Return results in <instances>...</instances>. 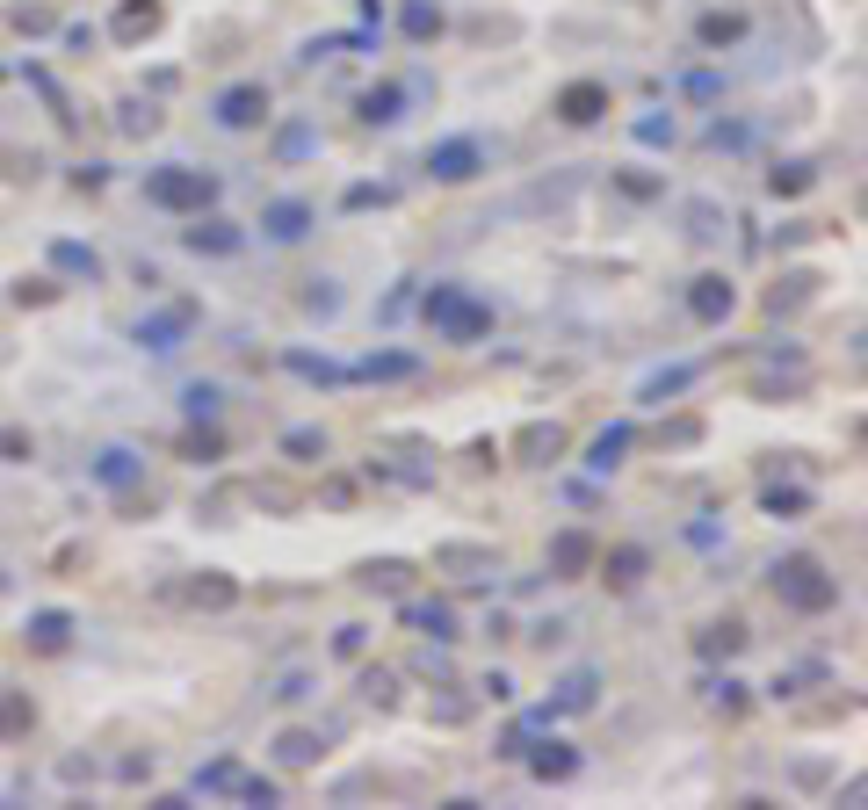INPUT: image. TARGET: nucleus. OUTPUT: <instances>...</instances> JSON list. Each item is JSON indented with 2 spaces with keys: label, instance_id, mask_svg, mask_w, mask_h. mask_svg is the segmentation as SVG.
I'll use <instances>...</instances> for the list:
<instances>
[{
  "label": "nucleus",
  "instance_id": "obj_1",
  "mask_svg": "<svg viewBox=\"0 0 868 810\" xmlns=\"http://www.w3.org/2000/svg\"><path fill=\"white\" fill-rule=\"evenodd\" d=\"M774 594H782L789 608H803V615H818V608L840 601V586H832V572L818 565V557H782V565H774Z\"/></svg>",
  "mask_w": 868,
  "mask_h": 810
},
{
  "label": "nucleus",
  "instance_id": "obj_2",
  "mask_svg": "<svg viewBox=\"0 0 868 810\" xmlns=\"http://www.w3.org/2000/svg\"><path fill=\"white\" fill-rule=\"evenodd\" d=\"M145 196L160 203V210H203L210 196H217V181L203 174V167H160L145 181Z\"/></svg>",
  "mask_w": 868,
  "mask_h": 810
},
{
  "label": "nucleus",
  "instance_id": "obj_3",
  "mask_svg": "<svg viewBox=\"0 0 868 810\" xmlns=\"http://www.w3.org/2000/svg\"><path fill=\"white\" fill-rule=\"evenodd\" d=\"M427 319L442 326L449 340H478V333L492 326V311H485V304H471L463 290H434V297H427Z\"/></svg>",
  "mask_w": 868,
  "mask_h": 810
},
{
  "label": "nucleus",
  "instance_id": "obj_4",
  "mask_svg": "<svg viewBox=\"0 0 868 810\" xmlns=\"http://www.w3.org/2000/svg\"><path fill=\"white\" fill-rule=\"evenodd\" d=\"M586 565H594V536H586V528H565V536L550 543V572L557 579H579Z\"/></svg>",
  "mask_w": 868,
  "mask_h": 810
},
{
  "label": "nucleus",
  "instance_id": "obj_5",
  "mask_svg": "<svg viewBox=\"0 0 868 810\" xmlns=\"http://www.w3.org/2000/svg\"><path fill=\"white\" fill-rule=\"evenodd\" d=\"M601 109H608V87L601 80H572L565 95H557V116H565V123H594Z\"/></svg>",
  "mask_w": 868,
  "mask_h": 810
},
{
  "label": "nucleus",
  "instance_id": "obj_6",
  "mask_svg": "<svg viewBox=\"0 0 868 810\" xmlns=\"http://www.w3.org/2000/svg\"><path fill=\"white\" fill-rule=\"evenodd\" d=\"M427 167L442 174V181H471V174H478V145H471V138H456V145H434V152H427Z\"/></svg>",
  "mask_w": 868,
  "mask_h": 810
},
{
  "label": "nucleus",
  "instance_id": "obj_7",
  "mask_svg": "<svg viewBox=\"0 0 868 810\" xmlns=\"http://www.w3.org/2000/svg\"><path fill=\"white\" fill-rule=\"evenodd\" d=\"M268 116V95L261 87H232L225 102H217V123H232V131H246V123H261Z\"/></svg>",
  "mask_w": 868,
  "mask_h": 810
},
{
  "label": "nucleus",
  "instance_id": "obj_8",
  "mask_svg": "<svg viewBox=\"0 0 868 810\" xmlns=\"http://www.w3.org/2000/svg\"><path fill=\"white\" fill-rule=\"evenodd\" d=\"M152 29H160V0H123L116 37H123V44H138V37H152Z\"/></svg>",
  "mask_w": 868,
  "mask_h": 810
},
{
  "label": "nucleus",
  "instance_id": "obj_9",
  "mask_svg": "<svg viewBox=\"0 0 868 810\" xmlns=\"http://www.w3.org/2000/svg\"><path fill=\"white\" fill-rule=\"evenodd\" d=\"M29 724H37V702L0 688V738H29Z\"/></svg>",
  "mask_w": 868,
  "mask_h": 810
},
{
  "label": "nucleus",
  "instance_id": "obj_10",
  "mask_svg": "<svg viewBox=\"0 0 868 810\" xmlns=\"http://www.w3.org/2000/svg\"><path fill=\"white\" fill-rule=\"evenodd\" d=\"M688 304H695V319H724V311H731V283H717V275H702Z\"/></svg>",
  "mask_w": 868,
  "mask_h": 810
},
{
  "label": "nucleus",
  "instance_id": "obj_11",
  "mask_svg": "<svg viewBox=\"0 0 868 810\" xmlns=\"http://www.w3.org/2000/svg\"><path fill=\"white\" fill-rule=\"evenodd\" d=\"M601 579H608V586H637V579H644V550H608V557H601Z\"/></svg>",
  "mask_w": 868,
  "mask_h": 810
},
{
  "label": "nucleus",
  "instance_id": "obj_12",
  "mask_svg": "<svg viewBox=\"0 0 868 810\" xmlns=\"http://www.w3.org/2000/svg\"><path fill=\"white\" fill-rule=\"evenodd\" d=\"M304 225H312V210H304V203H275L268 210V232L275 239H304Z\"/></svg>",
  "mask_w": 868,
  "mask_h": 810
},
{
  "label": "nucleus",
  "instance_id": "obj_13",
  "mask_svg": "<svg viewBox=\"0 0 868 810\" xmlns=\"http://www.w3.org/2000/svg\"><path fill=\"white\" fill-rule=\"evenodd\" d=\"M189 246H196V254H232L239 232L232 225H189Z\"/></svg>",
  "mask_w": 868,
  "mask_h": 810
},
{
  "label": "nucleus",
  "instance_id": "obj_14",
  "mask_svg": "<svg viewBox=\"0 0 868 810\" xmlns=\"http://www.w3.org/2000/svg\"><path fill=\"white\" fill-rule=\"evenodd\" d=\"M521 449H529V463H550L557 449H565V427H529V434H521Z\"/></svg>",
  "mask_w": 868,
  "mask_h": 810
},
{
  "label": "nucleus",
  "instance_id": "obj_15",
  "mask_svg": "<svg viewBox=\"0 0 868 810\" xmlns=\"http://www.w3.org/2000/svg\"><path fill=\"white\" fill-rule=\"evenodd\" d=\"M746 37V15H709L702 22V44H738Z\"/></svg>",
  "mask_w": 868,
  "mask_h": 810
},
{
  "label": "nucleus",
  "instance_id": "obj_16",
  "mask_svg": "<svg viewBox=\"0 0 868 810\" xmlns=\"http://www.w3.org/2000/svg\"><path fill=\"white\" fill-rule=\"evenodd\" d=\"M572 767H579V760L565 753V745H543V753H536V774H543V782H565Z\"/></svg>",
  "mask_w": 868,
  "mask_h": 810
},
{
  "label": "nucleus",
  "instance_id": "obj_17",
  "mask_svg": "<svg viewBox=\"0 0 868 810\" xmlns=\"http://www.w3.org/2000/svg\"><path fill=\"white\" fill-rule=\"evenodd\" d=\"M738 644H746V630H738V622H717V630H702V651H709V659H717V651L731 659Z\"/></svg>",
  "mask_w": 868,
  "mask_h": 810
},
{
  "label": "nucleus",
  "instance_id": "obj_18",
  "mask_svg": "<svg viewBox=\"0 0 868 810\" xmlns=\"http://www.w3.org/2000/svg\"><path fill=\"white\" fill-rule=\"evenodd\" d=\"M283 760H290V767L319 760V738H312V731H283Z\"/></svg>",
  "mask_w": 868,
  "mask_h": 810
},
{
  "label": "nucleus",
  "instance_id": "obj_19",
  "mask_svg": "<svg viewBox=\"0 0 868 810\" xmlns=\"http://www.w3.org/2000/svg\"><path fill=\"white\" fill-rule=\"evenodd\" d=\"M189 601H203V608H225V601H232V579H196V586H189Z\"/></svg>",
  "mask_w": 868,
  "mask_h": 810
},
{
  "label": "nucleus",
  "instance_id": "obj_20",
  "mask_svg": "<svg viewBox=\"0 0 868 810\" xmlns=\"http://www.w3.org/2000/svg\"><path fill=\"white\" fill-rule=\"evenodd\" d=\"M362 116H369V123H391V116H398V87H377V95L362 102Z\"/></svg>",
  "mask_w": 868,
  "mask_h": 810
},
{
  "label": "nucleus",
  "instance_id": "obj_21",
  "mask_svg": "<svg viewBox=\"0 0 868 810\" xmlns=\"http://www.w3.org/2000/svg\"><path fill=\"white\" fill-rule=\"evenodd\" d=\"M58 268H66V275H87V283H95V254H80V246H58V254H51Z\"/></svg>",
  "mask_w": 868,
  "mask_h": 810
},
{
  "label": "nucleus",
  "instance_id": "obj_22",
  "mask_svg": "<svg viewBox=\"0 0 868 810\" xmlns=\"http://www.w3.org/2000/svg\"><path fill=\"white\" fill-rule=\"evenodd\" d=\"M66 630H73L66 615H37V644H44V651H58V644H66Z\"/></svg>",
  "mask_w": 868,
  "mask_h": 810
},
{
  "label": "nucleus",
  "instance_id": "obj_23",
  "mask_svg": "<svg viewBox=\"0 0 868 810\" xmlns=\"http://www.w3.org/2000/svg\"><path fill=\"white\" fill-rule=\"evenodd\" d=\"M406 29H413V37H434V29H442V15H434L427 0H413V8H406Z\"/></svg>",
  "mask_w": 868,
  "mask_h": 810
},
{
  "label": "nucleus",
  "instance_id": "obj_24",
  "mask_svg": "<svg viewBox=\"0 0 868 810\" xmlns=\"http://www.w3.org/2000/svg\"><path fill=\"white\" fill-rule=\"evenodd\" d=\"M131 471H138V463H131V449H109V456H102V478H109V485H123Z\"/></svg>",
  "mask_w": 868,
  "mask_h": 810
},
{
  "label": "nucleus",
  "instance_id": "obj_25",
  "mask_svg": "<svg viewBox=\"0 0 868 810\" xmlns=\"http://www.w3.org/2000/svg\"><path fill=\"white\" fill-rule=\"evenodd\" d=\"M413 622H420V630H434V637H449V608H413Z\"/></svg>",
  "mask_w": 868,
  "mask_h": 810
},
{
  "label": "nucleus",
  "instance_id": "obj_26",
  "mask_svg": "<svg viewBox=\"0 0 868 810\" xmlns=\"http://www.w3.org/2000/svg\"><path fill=\"white\" fill-rule=\"evenodd\" d=\"M803 181H811V174H803V167H789V174H782V167H774V196H796V189H803Z\"/></svg>",
  "mask_w": 868,
  "mask_h": 810
},
{
  "label": "nucleus",
  "instance_id": "obj_27",
  "mask_svg": "<svg viewBox=\"0 0 868 810\" xmlns=\"http://www.w3.org/2000/svg\"><path fill=\"white\" fill-rule=\"evenodd\" d=\"M767 507H774V514L789 521V514H803V492H767Z\"/></svg>",
  "mask_w": 868,
  "mask_h": 810
},
{
  "label": "nucleus",
  "instance_id": "obj_28",
  "mask_svg": "<svg viewBox=\"0 0 868 810\" xmlns=\"http://www.w3.org/2000/svg\"><path fill=\"white\" fill-rule=\"evenodd\" d=\"M0 456H8V463H15V456H29V434H15V427H0Z\"/></svg>",
  "mask_w": 868,
  "mask_h": 810
},
{
  "label": "nucleus",
  "instance_id": "obj_29",
  "mask_svg": "<svg viewBox=\"0 0 868 810\" xmlns=\"http://www.w3.org/2000/svg\"><path fill=\"white\" fill-rule=\"evenodd\" d=\"M362 579H369V586H398V579H406V565H369Z\"/></svg>",
  "mask_w": 868,
  "mask_h": 810
}]
</instances>
